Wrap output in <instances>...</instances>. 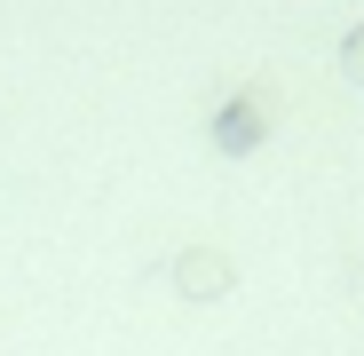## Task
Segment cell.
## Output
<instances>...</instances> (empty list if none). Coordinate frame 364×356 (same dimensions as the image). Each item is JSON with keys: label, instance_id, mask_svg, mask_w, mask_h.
<instances>
[{"label": "cell", "instance_id": "obj_1", "mask_svg": "<svg viewBox=\"0 0 364 356\" xmlns=\"http://www.w3.org/2000/svg\"><path fill=\"white\" fill-rule=\"evenodd\" d=\"M174 277H182V293H191V301H214V293H222V261H214V254L174 261Z\"/></svg>", "mask_w": 364, "mask_h": 356}]
</instances>
